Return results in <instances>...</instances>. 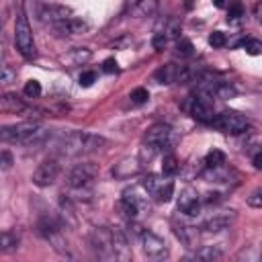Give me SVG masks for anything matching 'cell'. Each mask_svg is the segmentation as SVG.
<instances>
[{"label":"cell","mask_w":262,"mask_h":262,"mask_svg":"<svg viewBox=\"0 0 262 262\" xmlns=\"http://www.w3.org/2000/svg\"><path fill=\"white\" fill-rule=\"evenodd\" d=\"M225 164V154L221 149H211L207 156H205V166L211 170V168H223Z\"/></svg>","instance_id":"cb8c5ba5"},{"label":"cell","mask_w":262,"mask_h":262,"mask_svg":"<svg viewBox=\"0 0 262 262\" xmlns=\"http://www.w3.org/2000/svg\"><path fill=\"white\" fill-rule=\"evenodd\" d=\"M47 139V129H43L37 121H23L16 125L0 127V141L6 143H23V145H39Z\"/></svg>","instance_id":"6da1fadb"},{"label":"cell","mask_w":262,"mask_h":262,"mask_svg":"<svg viewBox=\"0 0 262 262\" xmlns=\"http://www.w3.org/2000/svg\"><path fill=\"white\" fill-rule=\"evenodd\" d=\"M18 235L14 233V231H0V250H4V252H12V250H16L18 248Z\"/></svg>","instance_id":"7402d4cb"},{"label":"cell","mask_w":262,"mask_h":262,"mask_svg":"<svg viewBox=\"0 0 262 262\" xmlns=\"http://www.w3.org/2000/svg\"><path fill=\"white\" fill-rule=\"evenodd\" d=\"M221 256H223V252H221L217 246H205V248L196 250V254H194L196 260H205V262H215V260H219Z\"/></svg>","instance_id":"44dd1931"},{"label":"cell","mask_w":262,"mask_h":262,"mask_svg":"<svg viewBox=\"0 0 262 262\" xmlns=\"http://www.w3.org/2000/svg\"><path fill=\"white\" fill-rule=\"evenodd\" d=\"M96 176H98V166L96 164H92V162L76 164L68 174V186L76 188V190H84L92 184V180Z\"/></svg>","instance_id":"5b68a950"},{"label":"cell","mask_w":262,"mask_h":262,"mask_svg":"<svg viewBox=\"0 0 262 262\" xmlns=\"http://www.w3.org/2000/svg\"><path fill=\"white\" fill-rule=\"evenodd\" d=\"M162 172H164L166 176H172V174H176V172H178V160H176V156H174V154L164 156V162H162Z\"/></svg>","instance_id":"484cf974"},{"label":"cell","mask_w":262,"mask_h":262,"mask_svg":"<svg viewBox=\"0 0 262 262\" xmlns=\"http://www.w3.org/2000/svg\"><path fill=\"white\" fill-rule=\"evenodd\" d=\"M229 221H231V219H229L227 215H213V217H209V219L203 221L201 229L211 231V233H217V231L227 229V227H229Z\"/></svg>","instance_id":"d6986e66"},{"label":"cell","mask_w":262,"mask_h":262,"mask_svg":"<svg viewBox=\"0 0 262 262\" xmlns=\"http://www.w3.org/2000/svg\"><path fill=\"white\" fill-rule=\"evenodd\" d=\"M209 43H211L213 47H223V45L227 43V37H225V33H221V31H213V33L209 35Z\"/></svg>","instance_id":"4dcf8cb0"},{"label":"cell","mask_w":262,"mask_h":262,"mask_svg":"<svg viewBox=\"0 0 262 262\" xmlns=\"http://www.w3.org/2000/svg\"><path fill=\"white\" fill-rule=\"evenodd\" d=\"M248 205H250V207H254V209L262 207V190H260V188H256V190L248 196Z\"/></svg>","instance_id":"836d02e7"},{"label":"cell","mask_w":262,"mask_h":262,"mask_svg":"<svg viewBox=\"0 0 262 262\" xmlns=\"http://www.w3.org/2000/svg\"><path fill=\"white\" fill-rule=\"evenodd\" d=\"M59 172H61V168H59V164H57V160H45V162H41L39 166H37V170L33 172V184L35 186H51L55 180H57V176H59Z\"/></svg>","instance_id":"ba28073f"},{"label":"cell","mask_w":262,"mask_h":262,"mask_svg":"<svg viewBox=\"0 0 262 262\" xmlns=\"http://www.w3.org/2000/svg\"><path fill=\"white\" fill-rule=\"evenodd\" d=\"M90 246L98 258L111 260L113 258V242H111V227H98L90 233Z\"/></svg>","instance_id":"9c48e42d"},{"label":"cell","mask_w":262,"mask_h":262,"mask_svg":"<svg viewBox=\"0 0 262 262\" xmlns=\"http://www.w3.org/2000/svg\"><path fill=\"white\" fill-rule=\"evenodd\" d=\"M131 102H135V104H143V102H147V98H149V92L145 90V88H135L133 92H131Z\"/></svg>","instance_id":"f546056e"},{"label":"cell","mask_w":262,"mask_h":262,"mask_svg":"<svg viewBox=\"0 0 262 262\" xmlns=\"http://www.w3.org/2000/svg\"><path fill=\"white\" fill-rule=\"evenodd\" d=\"M25 94H27L29 98H39V96H41V84H39L37 80H29V82L25 84Z\"/></svg>","instance_id":"f1b7e54d"},{"label":"cell","mask_w":262,"mask_h":262,"mask_svg":"<svg viewBox=\"0 0 262 262\" xmlns=\"http://www.w3.org/2000/svg\"><path fill=\"white\" fill-rule=\"evenodd\" d=\"M213 4H215L217 8H223V6L227 4V0H213Z\"/></svg>","instance_id":"b9f144b4"},{"label":"cell","mask_w":262,"mask_h":262,"mask_svg":"<svg viewBox=\"0 0 262 262\" xmlns=\"http://www.w3.org/2000/svg\"><path fill=\"white\" fill-rule=\"evenodd\" d=\"M16 80V70L8 63H0V84L2 86H8Z\"/></svg>","instance_id":"d4e9b609"},{"label":"cell","mask_w":262,"mask_h":262,"mask_svg":"<svg viewBox=\"0 0 262 262\" xmlns=\"http://www.w3.org/2000/svg\"><path fill=\"white\" fill-rule=\"evenodd\" d=\"M139 239H141V250H143V254H145L147 258H151V260H162V258L168 256V246H166V242H164L160 235H156L154 231H141V233H139Z\"/></svg>","instance_id":"52a82bcc"},{"label":"cell","mask_w":262,"mask_h":262,"mask_svg":"<svg viewBox=\"0 0 262 262\" xmlns=\"http://www.w3.org/2000/svg\"><path fill=\"white\" fill-rule=\"evenodd\" d=\"M172 194H174V184L170 182V180H166V182H162L160 186H158V190L151 194L158 203H168L170 199H172Z\"/></svg>","instance_id":"603a6c76"},{"label":"cell","mask_w":262,"mask_h":262,"mask_svg":"<svg viewBox=\"0 0 262 262\" xmlns=\"http://www.w3.org/2000/svg\"><path fill=\"white\" fill-rule=\"evenodd\" d=\"M0 111L2 113H23V111H27V104L18 94L10 92V94L0 96Z\"/></svg>","instance_id":"e0dca14e"},{"label":"cell","mask_w":262,"mask_h":262,"mask_svg":"<svg viewBox=\"0 0 262 262\" xmlns=\"http://www.w3.org/2000/svg\"><path fill=\"white\" fill-rule=\"evenodd\" d=\"M166 41H168V37L164 35V33H156L154 35V41H151V45H154V49H164V45H166Z\"/></svg>","instance_id":"8d00e7d4"},{"label":"cell","mask_w":262,"mask_h":262,"mask_svg":"<svg viewBox=\"0 0 262 262\" xmlns=\"http://www.w3.org/2000/svg\"><path fill=\"white\" fill-rule=\"evenodd\" d=\"M170 137H172V127L166 125V123H156V125H151L145 131L143 143H145V147L151 149V154H156L158 149H162L164 145H168Z\"/></svg>","instance_id":"8992f818"},{"label":"cell","mask_w":262,"mask_h":262,"mask_svg":"<svg viewBox=\"0 0 262 262\" xmlns=\"http://www.w3.org/2000/svg\"><path fill=\"white\" fill-rule=\"evenodd\" d=\"M242 45L246 47V51H248L250 55H258V53H260V49H262V43H260L258 39H246Z\"/></svg>","instance_id":"1f68e13d"},{"label":"cell","mask_w":262,"mask_h":262,"mask_svg":"<svg viewBox=\"0 0 262 262\" xmlns=\"http://www.w3.org/2000/svg\"><path fill=\"white\" fill-rule=\"evenodd\" d=\"M102 70H104L106 74H115L119 68H117V61H115V59H104V63H102Z\"/></svg>","instance_id":"f35d334b"},{"label":"cell","mask_w":262,"mask_h":262,"mask_svg":"<svg viewBox=\"0 0 262 262\" xmlns=\"http://www.w3.org/2000/svg\"><path fill=\"white\" fill-rule=\"evenodd\" d=\"M0 166H2L4 170H8V168L12 166V156H10V151H0Z\"/></svg>","instance_id":"74e56055"},{"label":"cell","mask_w":262,"mask_h":262,"mask_svg":"<svg viewBox=\"0 0 262 262\" xmlns=\"http://www.w3.org/2000/svg\"><path fill=\"white\" fill-rule=\"evenodd\" d=\"M178 209L184 213V215H196L199 213V209H201V205H199V194L194 192V190H184L182 194H180V199H178Z\"/></svg>","instance_id":"2e32d148"},{"label":"cell","mask_w":262,"mask_h":262,"mask_svg":"<svg viewBox=\"0 0 262 262\" xmlns=\"http://www.w3.org/2000/svg\"><path fill=\"white\" fill-rule=\"evenodd\" d=\"M209 125H213L215 129H219L223 133H231V135H239L250 129V121L235 111H223V113L215 115Z\"/></svg>","instance_id":"277c9868"},{"label":"cell","mask_w":262,"mask_h":262,"mask_svg":"<svg viewBox=\"0 0 262 262\" xmlns=\"http://www.w3.org/2000/svg\"><path fill=\"white\" fill-rule=\"evenodd\" d=\"M106 145V139L96 133H86V131H70L61 137L59 151L63 156H84L98 151L100 147Z\"/></svg>","instance_id":"7a4b0ae2"},{"label":"cell","mask_w":262,"mask_h":262,"mask_svg":"<svg viewBox=\"0 0 262 262\" xmlns=\"http://www.w3.org/2000/svg\"><path fill=\"white\" fill-rule=\"evenodd\" d=\"M6 53V37H4V33L0 31V57Z\"/></svg>","instance_id":"ab89813d"},{"label":"cell","mask_w":262,"mask_h":262,"mask_svg":"<svg viewBox=\"0 0 262 262\" xmlns=\"http://www.w3.org/2000/svg\"><path fill=\"white\" fill-rule=\"evenodd\" d=\"M111 242H113V258L127 262L131 260V246L121 227H111Z\"/></svg>","instance_id":"8fae6325"},{"label":"cell","mask_w":262,"mask_h":262,"mask_svg":"<svg viewBox=\"0 0 262 262\" xmlns=\"http://www.w3.org/2000/svg\"><path fill=\"white\" fill-rule=\"evenodd\" d=\"M176 53L182 55V57H190L194 51H192V43L188 39H178L176 41Z\"/></svg>","instance_id":"83f0119b"},{"label":"cell","mask_w":262,"mask_h":262,"mask_svg":"<svg viewBox=\"0 0 262 262\" xmlns=\"http://www.w3.org/2000/svg\"><path fill=\"white\" fill-rule=\"evenodd\" d=\"M94 80H96V72H92V70H88V72H82V74H80V86H84V88L92 86V84H94Z\"/></svg>","instance_id":"d6a6232c"},{"label":"cell","mask_w":262,"mask_h":262,"mask_svg":"<svg viewBox=\"0 0 262 262\" xmlns=\"http://www.w3.org/2000/svg\"><path fill=\"white\" fill-rule=\"evenodd\" d=\"M190 113H192V117H194L196 121H201V123H211V119L215 117V115H213L211 100H209L207 96H201V94H199V98H194Z\"/></svg>","instance_id":"9a60e30c"},{"label":"cell","mask_w":262,"mask_h":262,"mask_svg":"<svg viewBox=\"0 0 262 262\" xmlns=\"http://www.w3.org/2000/svg\"><path fill=\"white\" fill-rule=\"evenodd\" d=\"M137 172H139V164H137V160H131V158L121 160V162L113 168V174H115L117 178H129L131 174H137Z\"/></svg>","instance_id":"ac0fdd59"},{"label":"cell","mask_w":262,"mask_h":262,"mask_svg":"<svg viewBox=\"0 0 262 262\" xmlns=\"http://www.w3.org/2000/svg\"><path fill=\"white\" fill-rule=\"evenodd\" d=\"M154 78L160 84H176V82H186L190 78V70L186 66H178V63H166L162 66Z\"/></svg>","instance_id":"30bf717a"},{"label":"cell","mask_w":262,"mask_h":262,"mask_svg":"<svg viewBox=\"0 0 262 262\" xmlns=\"http://www.w3.org/2000/svg\"><path fill=\"white\" fill-rule=\"evenodd\" d=\"M39 16H41V20L53 25V23H59V20H63V18H70V16H72V10H70L68 6H61V4H45V6L41 8Z\"/></svg>","instance_id":"5bb4252c"},{"label":"cell","mask_w":262,"mask_h":262,"mask_svg":"<svg viewBox=\"0 0 262 262\" xmlns=\"http://www.w3.org/2000/svg\"><path fill=\"white\" fill-rule=\"evenodd\" d=\"M254 168H258V170L262 168V154H260V151L254 154Z\"/></svg>","instance_id":"60d3db41"},{"label":"cell","mask_w":262,"mask_h":262,"mask_svg":"<svg viewBox=\"0 0 262 262\" xmlns=\"http://www.w3.org/2000/svg\"><path fill=\"white\" fill-rule=\"evenodd\" d=\"M158 4L160 0H125L123 12L131 16H149L156 12Z\"/></svg>","instance_id":"4fadbf2b"},{"label":"cell","mask_w":262,"mask_h":262,"mask_svg":"<svg viewBox=\"0 0 262 262\" xmlns=\"http://www.w3.org/2000/svg\"><path fill=\"white\" fill-rule=\"evenodd\" d=\"M72 57H74L76 63H82V61H88V59H90V51L82 47V49H76V51L72 53Z\"/></svg>","instance_id":"e575fe53"},{"label":"cell","mask_w":262,"mask_h":262,"mask_svg":"<svg viewBox=\"0 0 262 262\" xmlns=\"http://www.w3.org/2000/svg\"><path fill=\"white\" fill-rule=\"evenodd\" d=\"M176 235L186 248H196V244H199V231L194 227H178Z\"/></svg>","instance_id":"ffe728a7"},{"label":"cell","mask_w":262,"mask_h":262,"mask_svg":"<svg viewBox=\"0 0 262 262\" xmlns=\"http://www.w3.org/2000/svg\"><path fill=\"white\" fill-rule=\"evenodd\" d=\"M239 16H244V6L239 4V2H235L231 8H229V20H235V18H239Z\"/></svg>","instance_id":"d590c367"},{"label":"cell","mask_w":262,"mask_h":262,"mask_svg":"<svg viewBox=\"0 0 262 262\" xmlns=\"http://www.w3.org/2000/svg\"><path fill=\"white\" fill-rule=\"evenodd\" d=\"M166 37H178L180 35V20L178 18H174V16H170L168 20H166V25H164V31H162Z\"/></svg>","instance_id":"4316f807"},{"label":"cell","mask_w":262,"mask_h":262,"mask_svg":"<svg viewBox=\"0 0 262 262\" xmlns=\"http://www.w3.org/2000/svg\"><path fill=\"white\" fill-rule=\"evenodd\" d=\"M14 43L16 49L23 57L31 59L35 57V41H33V33H31V25L27 20L25 10H18L16 14V25H14Z\"/></svg>","instance_id":"3957f363"},{"label":"cell","mask_w":262,"mask_h":262,"mask_svg":"<svg viewBox=\"0 0 262 262\" xmlns=\"http://www.w3.org/2000/svg\"><path fill=\"white\" fill-rule=\"evenodd\" d=\"M51 29L61 35V37H68V35H80V33H86L90 29V25L82 18H76V16H70V18H63L59 23H53Z\"/></svg>","instance_id":"7c38bea8"}]
</instances>
